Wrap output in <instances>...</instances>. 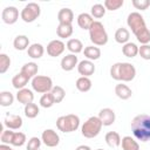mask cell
<instances>
[{
    "instance_id": "1",
    "label": "cell",
    "mask_w": 150,
    "mask_h": 150,
    "mask_svg": "<svg viewBox=\"0 0 150 150\" xmlns=\"http://www.w3.org/2000/svg\"><path fill=\"white\" fill-rule=\"evenodd\" d=\"M127 23L129 28H131V32L136 36V39L142 45H148L150 42V30L146 27V23L144 21V18L138 12H132L128 15Z\"/></svg>"
},
{
    "instance_id": "2",
    "label": "cell",
    "mask_w": 150,
    "mask_h": 150,
    "mask_svg": "<svg viewBox=\"0 0 150 150\" xmlns=\"http://www.w3.org/2000/svg\"><path fill=\"white\" fill-rule=\"evenodd\" d=\"M131 130L134 136L141 142L150 141V116L141 114L131 121Z\"/></svg>"
},
{
    "instance_id": "3",
    "label": "cell",
    "mask_w": 150,
    "mask_h": 150,
    "mask_svg": "<svg viewBox=\"0 0 150 150\" xmlns=\"http://www.w3.org/2000/svg\"><path fill=\"white\" fill-rule=\"evenodd\" d=\"M110 76L116 81L129 82L136 76V68L129 62H116L110 67Z\"/></svg>"
},
{
    "instance_id": "4",
    "label": "cell",
    "mask_w": 150,
    "mask_h": 150,
    "mask_svg": "<svg viewBox=\"0 0 150 150\" xmlns=\"http://www.w3.org/2000/svg\"><path fill=\"white\" fill-rule=\"evenodd\" d=\"M89 38L95 46H104L108 42V34L102 22L100 21L93 22L91 27L89 28Z\"/></svg>"
},
{
    "instance_id": "5",
    "label": "cell",
    "mask_w": 150,
    "mask_h": 150,
    "mask_svg": "<svg viewBox=\"0 0 150 150\" xmlns=\"http://www.w3.org/2000/svg\"><path fill=\"white\" fill-rule=\"evenodd\" d=\"M56 127L62 132H73L80 127V118L74 114L60 116L56 120Z\"/></svg>"
},
{
    "instance_id": "6",
    "label": "cell",
    "mask_w": 150,
    "mask_h": 150,
    "mask_svg": "<svg viewBox=\"0 0 150 150\" xmlns=\"http://www.w3.org/2000/svg\"><path fill=\"white\" fill-rule=\"evenodd\" d=\"M102 127L103 124L98 116H91L82 124L81 132L86 138H94L100 134Z\"/></svg>"
},
{
    "instance_id": "7",
    "label": "cell",
    "mask_w": 150,
    "mask_h": 150,
    "mask_svg": "<svg viewBox=\"0 0 150 150\" xmlns=\"http://www.w3.org/2000/svg\"><path fill=\"white\" fill-rule=\"evenodd\" d=\"M32 88L36 93L46 94V93L52 91V89H53V81H52V79L49 76L36 75L32 80Z\"/></svg>"
},
{
    "instance_id": "8",
    "label": "cell",
    "mask_w": 150,
    "mask_h": 150,
    "mask_svg": "<svg viewBox=\"0 0 150 150\" xmlns=\"http://www.w3.org/2000/svg\"><path fill=\"white\" fill-rule=\"evenodd\" d=\"M40 13H41L40 6L35 2H29L23 7V9L20 13V16L25 22L29 23V22L35 21L40 16Z\"/></svg>"
},
{
    "instance_id": "9",
    "label": "cell",
    "mask_w": 150,
    "mask_h": 150,
    "mask_svg": "<svg viewBox=\"0 0 150 150\" xmlns=\"http://www.w3.org/2000/svg\"><path fill=\"white\" fill-rule=\"evenodd\" d=\"M1 19L7 25L15 23L18 21V19H19V9L16 7H14V6L5 7L2 9V13H1Z\"/></svg>"
},
{
    "instance_id": "10",
    "label": "cell",
    "mask_w": 150,
    "mask_h": 150,
    "mask_svg": "<svg viewBox=\"0 0 150 150\" xmlns=\"http://www.w3.org/2000/svg\"><path fill=\"white\" fill-rule=\"evenodd\" d=\"M41 141L49 148H54L56 145H59L60 143V137L57 135V132L53 129H46L42 135H41Z\"/></svg>"
},
{
    "instance_id": "11",
    "label": "cell",
    "mask_w": 150,
    "mask_h": 150,
    "mask_svg": "<svg viewBox=\"0 0 150 150\" xmlns=\"http://www.w3.org/2000/svg\"><path fill=\"white\" fill-rule=\"evenodd\" d=\"M66 49V45L61 40H52L47 45V54L52 57L60 56Z\"/></svg>"
},
{
    "instance_id": "12",
    "label": "cell",
    "mask_w": 150,
    "mask_h": 150,
    "mask_svg": "<svg viewBox=\"0 0 150 150\" xmlns=\"http://www.w3.org/2000/svg\"><path fill=\"white\" fill-rule=\"evenodd\" d=\"M4 125L7 127V129H11V130H18L22 127V118L19 115L6 114L5 120H4Z\"/></svg>"
},
{
    "instance_id": "13",
    "label": "cell",
    "mask_w": 150,
    "mask_h": 150,
    "mask_svg": "<svg viewBox=\"0 0 150 150\" xmlns=\"http://www.w3.org/2000/svg\"><path fill=\"white\" fill-rule=\"evenodd\" d=\"M77 71L80 75L89 77L95 73V64L90 60H83L77 64Z\"/></svg>"
},
{
    "instance_id": "14",
    "label": "cell",
    "mask_w": 150,
    "mask_h": 150,
    "mask_svg": "<svg viewBox=\"0 0 150 150\" xmlns=\"http://www.w3.org/2000/svg\"><path fill=\"white\" fill-rule=\"evenodd\" d=\"M98 118L101 120L103 125L109 127L115 122V118H116L115 111L112 109H110V108H103L98 112Z\"/></svg>"
},
{
    "instance_id": "15",
    "label": "cell",
    "mask_w": 150,
    "mask_h": 150,
    "mask_svg": "<svg viewBox=\"0 0 150 150\" xmlns=\"http://www.w3.org/2000/svg\"><path fill=\"white\" fill-rule=\"evenodd\" d=\"M16 100H18L20 103L27 105V104H29V103H33L34 94H33V91H32L30 89L23 88V89L18 90V93H16Z\"/></svg>"
},
{
    "instance_id": "16",
    "label": "cell",
    "mask_w": 150,
    "mask_h": 150,
    "mask_svg": "<svg viewBox=\"0 0 150 150\" xmlns=\"http://www.w3.org/2000/svg\"><path fill=\"white\" fill-rule=\"evenodd\" d=\"M77 66V56L75 54H68L61 60V68L66 71H70Z\"/></svg>"
},
{
    "instance_id": "17",
    "label": "cell",
    "mask_w": 150,
    "mask_h": 150,
    "mask_svg": "<svg viewBox=\"0 0 150 150\" xmlns=\"http://www.w3.org/2000/svg\"><path fill=\"white\" fill-rule=\"evenodd\" d=\"M57 20L59 23H64V25H71L74 20V13L70 8H62L57 13Z\"/></svg>"
},
{
    "instance_id": "18",
    "label": "cell",
    "mask_w": 150,
    "mask_h": 150,
    "mask_svg": "<svg viewBox=\"0 0 150 150\" xmlns=\"http://www.w3.org/2000/svg\"><path fill=\"white\" fill-rule=\"evenodd\" d=\"M115 94H116V96H117L118 98H121V100H128V98L131 97L132 91H131V89H130L127 84L118 83V84H116V87H115Z\"/></svg>"
},
{
    "instance_id": "19",
    "label": "cell",
    "mask_w": 150,
    "mask_h": 150,
    "mask_svg": "<svg viewBox=\"0 0 150 150\" xmlns=\"http://www.w3.org/2000/svg\"><path fill=\"white\" fill-rule=\"evenodd\" d=\"M28 81H29V77L27 76V75H25L23 73H19V74H16L13 79H12V84H13V87L15 88V89H18V90H20V89H23L25 87H26V84L28 83Z\"/></svg>"
},
{
    "instance_id": "20",
    "label": "cell",
    "mask_w": 150,
    "mask_h": 150,
    "mask_svg": "<svg viewBox=\"0 0 150 150\" xmlns=\"http://www.w3.org/2000/svg\"><path fill=\"white\" fill-rule=\"evenodd\" d=\"M93 22H94V19H93V16H91L90 14H88V13H81V14L77 16V25H79L80 28H82V29H88V30H89V28L91 27Z\"/></svg>"
},
{
    "instance_id": "21",
    "label": "cell",
    "mask_w": 150,
    "mask_h": 150,
    "mask_svg": "<svg viewBox=\"0 0 150 150\" xmlns=\"http://www.w3.org/2000/svg\"><path fill=\"white\" fill-rule=\"evenodd\" d=\"M43 53H45V48L41 43H33L27 49V54L32 59H40L43 55Z\"/></svg>"
},
{
    "instance_id": "22",
    "label": "cell",
    "mask_w": 150,
    "mask_h": 150,
    "mask_svg": "<svg viewBox=\"0 0 150 150\" xmlns=\"http://www.w3.org/2000/svg\"><path fill=\"white\" fill-rule=\"evenodd\" d=\"M83 54L87 57V60H90V61L98 60L101 57V49L96 46H87L83 50Z\"/></svg>"
},
{
    "instance_id": "23",
    "label": "cell",
    "mask_w": 150,
    "mask_h": 150,
    "mask_svg": "<svg viewBox=\"0 0 150 150\" xmlns=\"http://www.w3.org/2000/svg\"><path fill=\"white\" fill-rule=\"evenodd\" d=\"M66 47L71 54H79L83 50V43L79 39H69L67 41Z\"/></svg>"
},
{
    "instance_id": "24",
    "label": "cell",
    "mask_w": 150,
    "mask_h": 150,
    "mask_svg": "<svg viewBox=\"0 0 150 150\" xmlns=\"http://www.w3.org/2000/svg\"><path fill=\"white\" fill-rule=\"evenodd\" d=\"M104 139H105V143L110 148H117L121 144V141H122L121 137H120V135H118V132H116V131H109V132H107Z\"/></svg>"
},
{
    "instance_id": "25",
    "label": "cell",
    "mask_w": 150,
    "mask_h": 150,
    "mask_svg": "<svg viewBox=\"0 0 150 150\" xmlns=\"http://www.w3.org/2000/svg\"><path fill=\"white\" fill-rule=\"evenodd\" d=\"M13 46L16 50H25L28 49L29 47V39L26 35H18L14 41H13Z\"/></svg>"
},
{
    "instance_id": "26",
    "label": "cell",
    "mask_w": 150,
    "mask_h": 150,
    "mask_svg": "<svg viewBox=\"0 0 150 150\" xmlns=\"http://www.w3.org/2000/svg\"><path fill=\"white\" fill-rule=\"evenodd\" d=\"M56 34L61 39H67L70 38L73 34V26L71 25H64V23H59L56 28Z\"/></svg>"
},
{
    "instance_id": "27",
    "label": "cell",
    "mask_w": 150,
    "mask_h": 150,
    "mask_svg": "<svg viewBox=\"0 0 150 150\" xmlns=\"http://www.w3.org/2000/svg\"><path fill=\"white\" fill-rule=\"evenodd\" d=\"M129 38H130V33L127 28L124 27H121L118 28L116 32H115V41L117 43H123L125 45L128 41H129Z\"/></svg>"
},
{
    "instance_id": "28",
    "label": "cell",
    "mask_w": 150,
    "mask_h": 150,
    "mask_svg": "<svg viewBox=\"0 0 150 150\" xmlns=\"http://www.w3.org/2000/svg\"><path fill=\"white\" fill-rule=\"evenodd\" d=\"M122 53L127 57H135L138 54V47L134 42H127L122 47Z\"/></svg>"
},
{
    "instance_id": "29",
    "label": "cell",
    "mask_w": 150,
    "mask_h": 150,
    "mask_svg": "<svg viewBox=\"0 0 150 150\" xmlns=\"http://www.w3.org/2000/svg\"><path fill=\"white\" fill-rule=\"evenodd\" d=\"M38 70H39V67L35 62H28V63H25L21 68V73H23L25 75H27L29 79L30 77H35L36 74H38Z\"/></svg>"
},
{
    "instance_id": "30",
    "label": "cell",
    "mask_w": 150,
    "mask_h": 150,
    "mask_svg": "<svg viewBox=\"0 0 150 150\" xmlns=\"http://www.w3.org/2000/svg\"><path fill=\"white\" fill-rule=\"evenodd\" d=\"M121 144L123 150H139L138 143L131 136H124L121 141Z\"/></svg>"
},
{
    "instance_id": "31",
    "label": "cell",
    "mask_w": 150,
    "mask_h": 150,
    "mask_svg": "<svg viewBox=\"0 0 150 150\" xmlns=\"http://www.w3.org/2000/svg\"><path fill=\"white\" fill-rule=\"evenodd\" d=\"M76 88L77 90H80L81 93H86L89 91L91 89V81L89 77L86 76H81L76 80Z\"/></svg>"
},
{
    "instance_id": "32",
    "label": "cell",
    "mask_w": 150,
    "mask_h": 150,
    "mask_svg": "<svg viewBox=\"0 0 150 150\" xmlns=\"http://www.w3.org/2000/svg\"><path fill=\"white\" fill-rule=\"evenodd\" d=\"M52 95H53V98H54V102L55 103H60V102H62L63 101V98H64V96H66V91H64V89L62 88V87H60V86H55V87H53V89H52Z\"/></svg>"
},
{
    "instance_id": "33",
    "label": "cell",
    "mask_w": 150,
    "mask_h": 150,
    "mask_svg": "<svg viewBox=\"0 0 150 150\" xmlns=\"http://www.w3.org/2000/svg\"><path fill=\"white\" fill-rule=\"evenodd\" d=\"M14 102V96L11 91H1L0 93V104L2 107H9Z\"/></svg>"
},
{
    "instance_id": "34",
    "label": "cell",
    "mask_w": 150,
    "mask_h": 150,
    "mask_svg": "<svg viewBox=\"0 0 150 150\" xmlns=\"http://www.w3.org/2000/svg\"><path fill=\"white\" fill-rule=\"evenodd\" d=\"M40 112L39 107L35 103H29L27 105H25V115L28 118H35Z\"/></svg>"
},
{
    "instance_id": "35",
    "label": "cell",
    "mask_w": 150,
    "mask_h": 150,
    "mask_svg": "<svg viewBox=\"0 0 150 150\" xmlns=\"http://www.w3.org/2000/svg\"><path fill=\"white\" fill-rule=\"evenodd\" d=\"M105 11H107V9H105V7H104L102 4H95V5L91 7V9H90V15H91L93 18L100 19V18L104 16Z\"/></svg>"
},
{
    "instance_id": "36",
    "label": "cell",
    "mask_w": 150,
    "mask_h": 150,
    "mask_svg": "<svg viewBox=\"0 0 150 150\" xmlns=\"http://www.w3.org/2000/svg\"><path fill=\"white\" fill-rule=\"evenodd\" d=\"M54 104H55V102H54V98H53V95H52L50 91L49 93H46V94H43L41 96V98H40V105L42 108H50Z\"/></svg>"
},
{
    "instance_id": "37",
    "label": "cell",
    "mask_w": 150,
    "mask_h": 150,
    "mask_svg": "<svg viewBox=\"0 0 150 150\" xmlns=\"http://www.w3.org/2000/svg\"><path fill=\"white\" fill-rule=\"evenodd\" d=\"M123 2H124L123 0H105L104 4H103V6L108 11H116L120 7L123 6Z\"/></svg>"
},
{
    "instance_id": "38",
    "label": "cell",
    "mask_w": 150,
    "mask_h": 150,
    "mask_svg": "<svg viewBox=\"0 0 150 150\" xmlns=\"http://www.w3.org/2000/svg\"><path fill=\"white\" fill-rule=\"evenodd\" d=\"M9 66H11V59H9V56L6 55V54H4V53L0 54V73L1 74H5L8 70Z\"/></svg>"
},
{
    "instance_id": "39",
    "label": "cell",
    "mask_w": 150,
    "mask_h": 150,
    "mask_svg": "<svg viewBox=\"0 0 150 150\" xmlns=\"http://www.w3.org/2000/svg\"><path fill=\"white\" fill-rule=\"evenodd\" d=\"M25 142H26V135L23 132L18 131V132H14L11 144L14 145V146H21V145L25 144Z\"/></svg>"
},
{
    "instance_id": "40",
    "label": "cell",
    "mask_w": 150,
    "mask_h": 150,
    "mask_svg": "<svg viewBox=\"0 0 150 150\" xmlns=\"http://www.w3.org/2000/svg\"><path fill=\"white\" fill-rule=\"evenodd\" d=\"M13 135H14V131H12L11 129L2 130L1 131V136H0V139H1L2 144H11L12 143Z\"/></svg>"
},
{
    "instance_id": "41",
    "label": "cell",
    "mask_w": 150,
    "mask_h": 150,
    "mask_svg": "<svg viewBox=\"0 0 150 150\" xmlns=\"http://www.w3.org/2000/svg\"><path fill=\"white\" fill-rule=\"evenodd\" d=\"M41 139L38 137H32L27 143V150H40Z\"/></svg>"
},
{
    "instance_id": "42",
    "label": "cell",
    "mask_w": 150,
    "mask_h": 150,
    "mask_svg": "<svg viewBox=\"0 0 150 150\" xmlns=\"http://www.w3.org/2000/svg\"><path fill=\"white\" fill-rule=\"evenodd\" d=\"M138 54L144 60H150V45H142L138 47Z\"/></svg>"
},
{
    "instance_id": "43",
    "label": "cell",
    "mask_w": 150,
    "mask_h": 150,
    "mask_svg": "<svg viewBox=\"0 0 150 150\" xmlns=\"http://www.w3.org/2000/svg\"><path fill=\"white\" fill-rule=\"evenodd\" d=\"M132 6L136 9L145 11L150 6V0H132Z\"/></svg>"
},
{
    "instance_id": "44",
    "label": "cell",
    "mask_w": 150,
    "mask_h": 150,
    "mask_svg": "<svg viewBox=\"0 0 150 150\" xmlns=\"http://www.w3.org/2000/svg\"><path fill=\"white\" fill-rule=\"evenodd\" d=\"M75 150H91V148L88 145H79Z\"/></svg>"
},
{
    "instance_id": "45",
    "label": "cell",
    "mask_w": 150,
    "mask_h": 150,
    "mask_svg": "<svg viewBox=\"0 0 150 150\" xmlns=\"http://www.w3.org/2000/svg\"><path fill=\"white\" fill-rule=\"evenodd\" d=\"M0 150H13L8 144H1L0 145Z\"/></svg>"
},
{
    "instance_id": "46",
    "label": "cell",
    "mask_w": 150,
    "mask_h": 150,
    "mask_svg": "<svg viewBox=\"0 0 150 150\" xmlns=\"http://www.w3.org/2000/svg\"><path fill=\"white\" fill-rule=\"evenodd\" d=\"M97 150H103V149H97Z\"/></svg>"
}]
</instances>
